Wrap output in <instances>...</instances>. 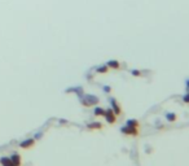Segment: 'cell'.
<instances>
[{
    "label": "cell",
    "mask_w": 189,
    "mask_h": 166,
    "mask_svg": "<svg viewBox=\"0 0 189 166\" xmlns=\"http://www.w3.org/2000/svg\"><path fill=\"white\" fill-rule=\"evenodd\" d=\"M130 73H131V74H132V75H134V77H141V75H143V73H141L140 70H136V69H134V70H131Z\"/></svg>",
    "instance_id": "14"
},
{
    "label": "cell",
    "mask_w": 189,
    "mask_h": 166,
    "mask_svg": "<svg viewBox=\"0 0 189 166\" xmlns=\"http://www.w3.org/2000/svg\"><path fill=\"white\" fill-rule=\"evenodd\" d=\"M183 101H184L185 104H188V105H189V92H187V94H185L184 96H183Z\"/></svg>",
    "instance_id": "15"
},
{
    "label": "cell",
    "mask_w": 189,
    "mask_h": 166,
    "mask_svg": "<svg viewBox=\"0 0 189 166\" xmlns=\"http://www.w3.org/2000/svg\"><path fill=\"white\" fill-rule=\"evenodd\" d=\"M104 91H105V92H110V91H111V88L109 87V86H105V87H104Z\"/></svg>",
    "instance_id": "16"
},
{
    "label": "cell",
    "mask_w": 189,
    "mask_h": 166,
    "mask_svg": "<svg viewBox=\"0 0 189 166\" xmlns=\"http://www.w3.org/2000/svg\"><path fill=\"white\" fill-rule=\"evenodd\" d=\"M104 117H105L106 122H108V123H110V125H114L115 122H117V115H115L114 112H113L111 108L105 110V115H104Z\"/></svg>",
    "instance_id": "2"
},
{
    "label": "cell",
    "mask_w": 189,
    "mask_h": 166,
    "mask_svg": "<svg viewBox=\"0 0 189 166\" xmlns=\"http://www.w3.org/2000/svg\"><path fill=\"white\" fill-rule=\"evenodd\" d=\"M110 104H111V109H113V112L115 113V115H117V117L121 115V114H122V108H121V105L118 104V101L111 97V99H110Z\"/></svg>",
    "instance_id": "4"
},
{
    "label": "cell",
    "mask_w": 189,
    "mask_h": 166,
    "mask_svg": "<svg viewBox=\"0 0 189 166\" xmlns=\"http://www.w3.org/2000/svg\"><path fill=\"white\" fill-rule=\"evenodd\" d=\"M34 144H35V140L34 139H26V140L21 141L20 147H21V148H23V149H27V148H31Z\"/></svg>",
    "instance_id": "6"
},
{
    "label": "cell",
    "mask_w": 189,
    "mask_h": 166,
    "mask_svg": "<svg viewBox=\"0 0 189 166\" xmlns=\"http://www.w3.org/2000/svg\"><path fill=\"white\" fill-rule=\"evenodd\" d=\"M185 87H187V91L189 92V79H188V81L185 82Z\"/></svg>",
    "instance_id": "17"
},
{
    "label": "cell",
    "mask_w": 189,
    "mask_h": 166,
    "mask_svg": "<svg viewBox=\"0 0 189 166\" xmlns=\"http://www.w3.org/2000/svg\"><path fill=\"white\" fill-rule=\"evenodd\" d=\"M166 119L168 122H175V121H178V115H176L175 113H167L166 114Z\"/></svg>",
    "instance_id": "12"
},
{
    "label": "cell",
    "mask_w": 189,
    "mask_h": 166,
    "mask_svg": "<svg viewBox=\"0 0 189 166\" xmlns=\"http://www.w3.org/2000/svg\"><path fill=\"white\" fill-rule=\"evenodd\" d=\"M97 73H100V74H105V73H108L109 71V67L106 66V65H103V66H99L97 69H96Z\"/></svg>",
    "instance_id": "13"
},
{
    "label": "cell",
    "mask_w": 189,
    "mask_h": 166,
    "mask_svg": "<svg viewBox=\"0 0 189 166\" xmlns=\"http://www.w3.org/2000/svg\"><path fill=\"white\" fill-rule=\"evenodd\" d=\"M87 127L90 128V130H101L103 123H101V122H92V123H88Z\"/></svg>",
    "instance_id": "7"
},
{
    "label": "cell",
    "mask_w": 189,
    "mask_h": 166,
    "mask_svg": "<svg viewBox=\"0 0 189 166\" xmlns=\"http://www.w3.org/2000/svg\"><path fill=\"white\" fill-rule=\"evenodd\" d=\"M9 158L12 160V162H13L14 166H21V156H20V155L14 153V155H12Z\"/></svg>",
    "instance_id": "8"
},
{
    "label": "cell",
    "mask_w": 189,
    "mask_h": 166,
    "mask_svg": "<svg viewBox=\"0 0 189 166\" xmlns=\"http://www.w3.org/2000/svg\"><path fill=\"white\" fill-rule=\"evenodd\" d=\"M126 125L130 126V127H135V128H139L140 127V122H139L137 119H128L127 122H126Z\"/></svg>",
    "instance_id": "10"
},
{
    "label": "cell",
    "mask_w": 189,
    "mask_h": 166,
    "mask_svg": "<svg viewBox=\"0 0 189 166\" xmlns=\"http://www.w3.org/2000/svg\"><path fill=\"white\" fill-rule=\"evenodd\" d=\"M0 164H2L3 166H14L9 157H2L0 158Z\"/></svg>",
    "instance_id": "9"
},
{
    "label": "cell",
    "mask_w": 189,
    "mask_h": 166,
    "mask_svg": "<svg viewBox=\"0 0 189 166\" xmlns=\"http://www.w3.org/2000/svg\"><path fill=\"white\" fill-rule=\"evenodd\" d=\"M121 131L124 134V135H130V136H139V128H135V127H130V126H123L121 128Z\"/></svg>",
    "instance_id": "3"
},
{
    "label": "cell",
    "mask_w": 189,
    "mask_h": 166,
    "mask_svg": "<svg viewBox=\"0 0 189 166\" xmlns=\"http://www.w3.org/2000/svg\"><path fill=\"white\" fill-rule=\"evenodd\" d=\"M82 104H83L84 107L96 105V104H99V97L93 96V95H84V97L82 99Z\"/></svg>",
    "instance_id": "1"
},
{
    "label": "cell",
    "mask_w": 189,
    "mask_h": 166,
    "mask_svg": "<svg viewBox=\"0 0 189 166\" xmlns=\"http://www.w3.org/2000/svg\"><path fill=\"white\" fill-rule=\"evenodd\" d=\"M106 66L109 67V69H114V70H118L121 69V63L117 60H109L108 63H106Z\"/></svg>",
    "instance_id": "5"
},
{
    "label": "cell",
    "mask_w": 189,
    "mask_h": 166,
    "mask_svg": "<svg viewBox=\"0 0 189 166\" xmlns=\"http://www.w3.org/2000/svg\"><path fill=\"white\" fill-rule=\"evenodd\" d=\"M95 115H97V117H104V115H105V109L100 108V107H96V108H95Z\"/></svg>",
    "instance_id": "11"
}]
</instances>
